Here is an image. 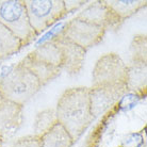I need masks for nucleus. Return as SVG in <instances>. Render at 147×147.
I'll use <instances>...</instances> for the list:
<instances>
[{
	"label": "nucleus",
	"mask_w": 147,
	"mask_h": 147,
	"mask_svg": "<svg viewBox=\"0 0 147 147\" xmlns=\"http://www.w3.org/2000/svg\"><path fill=\"white\" fill-rule=\"evenodd\" d=\"M55 115L58 123L71 139L77 141L93 121L90 102V88L79 86L64 91L58 100Z\"/></svg>",
	"instance_id": "1"
},
{
	"label": "nucleus",
	"mask_w": 147,
	"mask_h": 147,
	"mask_svg": "<svg viewBox=\"0 0 147 147\" xmlns=\"http://www.w3.org/2000/svg\"><path fill=\"white\" fill-rule=\"evenodd\" d=\"M42 88L37 78L22 62L0 79V95L22 107Z\"/></svg>",
	"instance_id": "2"
},
{
	"label": "nucleus",
	"mask_w": 147,
	"mask_h": 147,
	"mask_svg": "<svg viewBox=\"0 0 147 147\" xmlns=\"http://www.w3.org/2000/svg\"><path fill=\"white\" fill-rule=\"evenodd\" d=\"M0 24L7 27L22 46L37 35L30 25L24 0H0Z\"/></svg>",
	"instance_id": "3"
},
{
	"label": "nucleus",
	"mask_w": 147,
	"mask_h": 147,
	"mask_svg": "<svg viewBox=\"0 0 147 147\" xmlns=\"http://www.w3.org/2000/svg\"><path fill=\"white\" fill-rule=\"evenodd\" d=\"M30 25L36 34L66 14L63 0H24Z\"/></svg>",
	"instance_id": "4"
},
{
	"label": "nucleus",
	"mask_w": 147,
	"mask_h": 147,
	"mask_svg": "<svg viewBox=\"0 0 147 147\" xmlns=\"http://www.w3.org/2000/svg\"><path fill=\"white\" fill-rule=\"evenodd\" d=\"M127 84V64L116 52H109L97 60L92 74V88Z\"/></svg>",
	"instance_id": "5"
},
{
	"label": "nucleus",
	"mask_w": 147,
	"mask_h": 147,
	"mask_svg": "<svg viewBox=\"0 0 147 147\" xmlns=\"http://www.w3.org/2000/svg\"><path fill=\"white\" fill-rule=\"evenodd\" d=\"M106 32V29L102 27L75 17L67 22L59 34L86 50L101 43Z\"/></svg>",
	"instance_id": "6"
},
{
	"label": "nucleus",
	"mask_w": 147,
	"mask_h": 147,
	"mask_svg": "<svg viewBox=\"0 0 147 147\" xmlns=\"http://www.w3.org/2000/svg\"><path fill=\"white\" fill-rule=\"evenodd\" d=\"M127 92L128 88L126 83L90 88V102L93 117L99 116L112 108Z\"/></svg>",
	"instance_id": "7"
},
{
	"label": "nucleus",
	"mask_w": 147,
	"mask_h": 147,
	"mask_svg": "<svg viewBox=\"0 0 147 147\" xmlns=\"http://www.w3.org/2000/svg\"><path fill=\"white\" fill-rule=\"evenodd\" d=\"M77 18L91 22L93 25L102 27L108 30L116 31L121 28L124 20H121L111 9L102 1H93L82 12L76 16Z\"/></svg>",
	"instance_id": "8"
},
{
	"label": "nucleus",
	"mask_w": 147,
	"mask_h": 147,
	"mask_svg": "<svg viewBox=\"0 0 147 147\" xmlns=\"http://www.w3.org/2000/svg\"><path fill=\"white\" fill-rule=\"evenodd\" d=\"M24 123V107L0 95V140L7 141L17 133Z\"/></svg>",
	"instance_id": "9"
},
{
	"label": "nucleus",
	"mask_w": 147,
	"mask_h": 147,
	"mask_svg": "<svg viewBox=\"0 0 147 147\" xmlns=\"http://www.w3.org/2000/svg\"><path fill=\"white\" fill-rule=\"evenodd\" d=\"M51 40L55 43L62 55V69L70 76H76L80 73L84 64L86 50L80 46L74 44L73 42L63 37L62 35H55Z\"/></svg>",
	"instance_id": "10"
},
{
	"label": "nucleus",
	"mask_w": 147,
	"mask_h": 147,
	"mask_svg": "<svg viewBox=\"0 0 147 147\" xmlns=\"http://www.w3.org/2000/svg\"><path fill=\"white\" fill-rule=\"evenodd\" d=\"M20 62L37 78L42 86L59 77L62 73V68L52 65L51 63L46 62L45 60L34 55L32 51L28 53Z\"/></svg>",
	"instance_id": "11"
},
{
	"label": "nucleus",
	"mask_w": 147,
	"mask_h": 147,
	"mask_svg": "<svg viewBox=\"0 0 147 147\" xmlns=\"http://www.w3.org/2000/svg\"><path fill=\"white\" fill-rule=\"evenodd\" d=\"M147 88V62L131 61L127 65V88L134 93H145Z\"/></svg>",
	"instance_id": "12"
},
{
	"label": "nucleus",
	"mask_w": 147,
	"mask_h": 147,
	"mask_svg": "<svg viewBox=\"0 0 147 147\" xmlns=\"http://www.w3.org/2000/svg\"><path fill=\"white\" fill-rule=\"evenodd\" d=\"M103 2L124 22L147 3L146 0H103Z\"/></svg>",
	"instance_id": "13"
},
{
	"label": "nucleus",
	"mask_w": 147,
	"mask_h": 147,
	"mask_svg": "<svg viewBox=\"0 0 147 147\" xmlns=\"http://www.w3.org/2000/svg\"><path fill=\"white\" fill-rule=\"evenodd\" d=\"M40 147H71L74 140L59 123L40 138Z\"/></svg>",
	"instance_id": "14"
},
{
	"label": "nucleus",
	"mask_w": 147,
	"mask_h": 147,
	"mask_svg": "<svg viewBox=\"0 0 147 147\" xmlns=\"http://www.w3.org/2000/svg\"><path fill=\"white\" fill-rule=\"evenodd\" d=\"M22 47V42L7 27L0 24V61L15 55Z\"/></svg>",
	"instance_id": "15"
},
{
	"label": "nucleus",
	"mask_w": 147,
	"mask_h": 147,
	"mask_svg": "<svg viewBox=\"0 0 147 147\" xmlns=\"http://www.w3.org/2000/svg\"><path fill=\"white\" fill-rule=\"evenodd\" d=\"M57 124H58V119H57L55 109L48 108L40 111L36 114L34 119L33 136L40 139L49 130H51Z\"/></svg>",
	"instance_id": "16"
},
{
	"label": "nucleus",
	"mask_w": 147,
	"mask_h": 147,
	"mask_svg": "<svg viewBox=\"0 0 147 147\" xmlns=\"http://www.w3.org/2000/svg\"><path fill=\"white\" fill-rule=\"evenodd\" d=\"M131 61L147 62V36L146 34L134 35L130 44Z\"/></svg>",
	"instance_id": "17"
},
{
	"label": "nucleus",
	"mask_w": 147,
	"mask_h": 147,
	"mask_svg": "<svg viewBox=\"0 0 147 147\" xmlns=\"http://www.w3.org/2000/svg\"><path fill=\"white\" fill-rule=\"evenodd\" d=\"M0 147H40V139L32 136H20V138H12L10 140L1 141Z\"/></svg>",
	"instance_id": "18"
},
{
	"label": "nucleus",
	"mask_w": 147,
	"mask_h": 147,
	"mask_svg": "<svg viewBox=\"0 0 147 147\" xmlns=\"http://www.w3.org/2000/svg\"><path fill=\"white\" fill-rule=\"evenodd\" d=\"M64 1V7H65V11L66 13L71 12L74 10H77L80 7L84 5L85 3H88V1H80V0H63Z\"/></svg>",
	"instance_id": "19"
},
{
	"label": "nucleus",
	"mask_w": 147,
	"mask_h": 147,
	"mask_svg": "<svg viewBox=\"0 0 147 147\" xmlns=\"http://www.w3.org/2000/svg\"><path fill=\"white\" fill-rule=\"evenodd\" d=\"M0 145H1V140H0Z\"/></svg>",
	"instance_id": "20"
}]
</instances>
